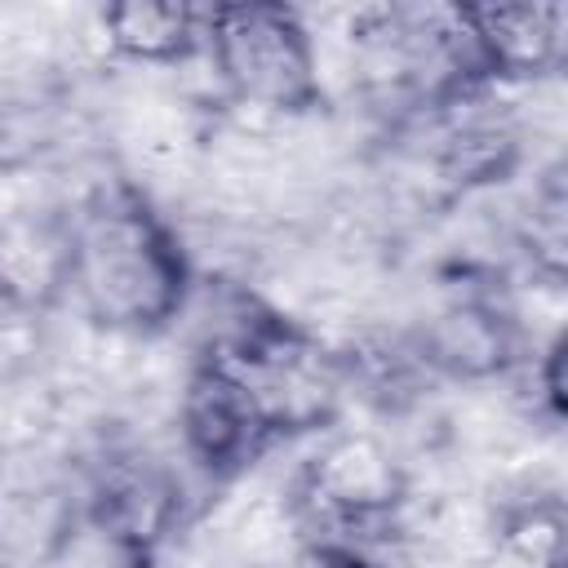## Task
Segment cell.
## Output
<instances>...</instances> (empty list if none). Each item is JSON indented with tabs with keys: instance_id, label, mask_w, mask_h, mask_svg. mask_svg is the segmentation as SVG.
Instances as JSON below:
<instances>
[{
	"instance_id": "7",
	"label": "cell",
	"mask_w": 568,
	"mask_h": 568,
	"mask_svg": "<svg viewBox=\"0 0 568 568\" xmlns=\"http://www.w3.org/2000/svg\"><path fill=\"white\" fill-rule=\"evenodd\" d=\"M71 293V213L18 209L0 217V306L36 320Z\"/></svg>"
},
{
	"instance_id": "6",
	"label": "cell",
	"mask_w": 568,
	"mask_h": 568,
	"mask_svg": "<svg viewBox=\"0 0 568 568\" xmlns=\"http://www.w3.org/2000/svg\"><path fill=\"white\" fill-rule=\"evenodd\" d=\"M466 71L479 84H515L559 71L568 49L564 4H457L448 9Z\"/></svg>"
},
{
	"instance_id": "12",
	"label": "cell",
	"mask_w": 568,
	"mask_h": 568,
	"mask_svg": "<svg viewBox=\"0 0 568 568\" xmlns=\"http://www.w3.org/2000/svg\"><path fill=\"white\" fill-rule=\"evenodd\" d=\"M537 568H564V555H555V559H546V564H537Z\"/></svg>"
},
{
	"instance_id": "10",
	"label": "cell",
	"mask_w": 568,
	"mask_h": 568,
	"mask_svg": "<svg viewBox=\"0 0 568 568\" xmlns=\"http://www.w3.org/2000/svg\"><path fill=\"white\" fill-rule=\"evenodd\" d=\"M564 209H568V200H564V178H559V169L541 182V191L532 195V257H537V266L550 275V280H559L564 275Z\"/></svg>"
},
{
	"instance_id": "5",
	"label": "cell",
	"mask_w": 568,
	"mask_h": 568,
	"mask_svg": "<svg viewBox=\"0 0 568 568\" xmlns=\"http://www.w3.org/2000/svg\"><path fill=\"white\" fill-rule=\"evenodd\" d=\"M84 515L133 568H146L182 519V488L146 453H106L84 484Z\"/></svg>"
},
{
	"instance_id": "4",
	"label": "cell",
	"mask_w": 568,
	"mask_h": 568,
	"mask_svg": "<svg viewBox=\"0 0 568 568\" xmlns=\"http://www.w3.org/2000/svg\"><path fill=\"white\" fill-rule=\"evenodd\" d=\"M178 435L186 457L209 479L244 475L284 439L262 390L213 346L200 351L186 373V386L178 399Z\"/></svg>"
},
{
	"instance_id": "2",
	"label": "cell",
	"mask_w": 568,
	"mask_h": 568,
	"mask_svg": "<svg viewBox=\"0 0 568 568\" xmlns=\"http://www.w3.org/2000/svg\"><path fill=\"white\" fill-rule=\"evenodd\" d=\"M404 493L399 457L364 430L328 435L297 475L306 532L320 537V559L337 568H368V546L390 532Z\"/></svg>"
},
{
	"instance_id": "9",
	"label": "cell",
	"mask_w": 568,
	"mask_h": 568,
	"mask_svg": "<svg viewBox=\"0 0 568 568\" xmlns=\"http://www.w3.org/2000/svg\"><path fill=\"white\" fill-rule=\"evenodd\" d=\"M106 49L129 62H186L204 49V9L186 0H124L98 13Z\"/></svg>"
},
{
	"instance_id": "1",
	"label": "cell",
	"mask_w": 568,
	"mask_h": 568,
	"mask_svg": "<svg viewBox=\"0 0 568 568\" xmlns=\"http://www.w3.org/2000/svg\"><path fill=\"white\" fill-rule=\"evenodd\" d=\"M191 284L178 231L133 182H106L71 209V293L98 328L164 333Z\"/></svg>"
},
{
	"instance_id": "3",
	"label": "cell",
	"mask_w": 568,
	"mask_h": 568,
	"mask_svg": "<svg viewBox=\"0 0 568 568\" xmlns=\"http://www.w3.org/2000/svg\"><path fill=\"white\" fill-rule=\"evenodd\" d=\"M204 53L213 58L226 93L248 106L280 115L324 106L315 40L302 13L288 4L235 0L204 9Z\"/></svg>"
},
{
	"instance_id": "11",
	"label": "cell",
	"mask_w": 568,
	"mask_h": 568,
	"mask_svg": "<svg viewBox=\"0 0 568 568\" xmlns=\"http://www.w3.org/2000/svg\"><path fill=\"white\" fill-rule=\"evenodd\" d=\"M564 333H555L541 351H537V364H532V382H537V399H541V413L546 422H564V408H568V395H564Z\"/></svg>"
},
{
	"instance_id": "8",
	"label": "cell",
	"mask_w": 568,
	"mask_h": 568,
	"mask_svg": "<svg viewBox=\"0 0 568 568\" xmlns=\"http://www.w3.org/2000/svg\"><path fill=\"white\" fill-rule=\"evenodd\" d=\"M515 355H519V342H515L510 311L479 293H462L457 302H448L417 342L422 364L448 377H466V382L506 373Z\"/></svg>"
}]
</instances>
